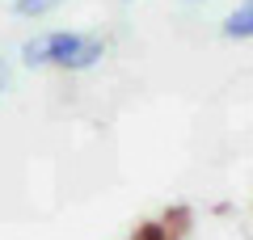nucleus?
Returning <instances> with one entry per match:
<instances>
[{
	"instance_id": "nucleus-1",
	"label": "nucleus",
	"mask_w": 253,
	"mask_h": 240,
	"mask_svg": "<svg viewBox=\"0 0 253 240\" xmlns=\"http://www.w3.org/2000/svg\"><path fill=\"white\" fill-rule=\"evenodd\" d=\"M21 72H59V76H89L110 59V34L84 26H46L21 38L13 51Z\"/></svg>"
},
{
	"instance_id": "nucleus-2",
	"label": "nucleus",
	"mask_w": 253,
	"mask_h": 240,
	"mask_svg": "<svg viewBox=\"0 0 253 240\" xmlns=\"http://www.w3.org/2000/svg\"><path fill=\"white\" fill-rule=\"evenodd\" d=\"M219 42H253V0H236V4H228L224 17H219L215 26Z\"/></svg>"
},
{
	"instance_id": "nucleus-3",
	"label": "nucleus",
	"mask_w": 253,
	"mask_h": 240,
	"mask_svg": "<svg viewBox=\"0 0 253 240\" xmlns=\"http://www.w3.org/2000/svg\"><path fill=\"white\" fill-rule=\"evenodd\" d=\"M63 4H68V0H9V17L38 26V21H51Z\"/></svg>"
},
{
	"instance_id": "nucleus-4",
	"label": "nucleus",
	"mask_w": 253,
	"mask_h": 240,
	"mask_svg": "<svg viewBox=\"0 0 253 240\" xmlns=\"http://www.w3.org/2000/svg\"><path fill=\"white\" fill-rule=\"evenodd\" d=\"M17 72H21L17 59L0 51V97H9V93H13V84H17Z\"/></svg>"
},
{
	"instance_id": "nucleus-5",
	"label": "nucleus",
	"mask_w": 253,
	"mask_h": 240,
	"mask_svg": "<svg viewBox=\"0 0 253 240\" xmlns=\"http://www.w3.org/2000/svg\"><path fill=\"white\" fill-rule=\"evenodd\" d=\"M181 9H207V4H215V0H177Z\"/></svg>"
},
{
	"instance_id": "nucleus-6",
	"label": "nucleus",
	"mask_w": 253,
	"mask_h": 240,
	"mask_svg": "<svg viewBox=\"0 0 253 240\" xmlns=\"http://www.w3.org/2000/svg\"><path fill=\"white\" fill-rule=\"evenodd\" d=\"M114 4H118V9H135L139 0H114Z\"/></svg>"
}]
</instances>
